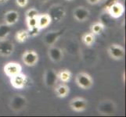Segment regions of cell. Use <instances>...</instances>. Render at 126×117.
<instances>
[{
	"instance_id": "cell-1",
	"label": "cell",
	"mask_w": 126,
	"mask_h": 117,
	"mask_svg": "<svg viewBox=\"0 0 126 117\" xmlns=\"http://www.w3.org/2000/svg\"><path fill=\"white\" fill-rule=\"evenodd\" d=\"M96 110L101 116H113L117 111V105L111 99H103L98 103Z\"/></svg>"
},
{
	"instance_id": "cell-2",
	"label": "cell",
	"mask_w": 126,
	"mask_h": 117,
	"mask_svg": "<svg viewBox=\"0 0 126 117\" xmlns=\"http://www.w3.org/2000/svg\"><path fill=\"white\" fill-rule=\"evenodd\" d=\"M28 101L27 98L22 94L14 95L9 102L10 109L14 112H20L28 106Z\"/></svg>"
},
{
	"instance_id": "cell-3",
	"label": "cell",
	"mask_w": 126,
	"mask_h": 117,
	"mask_svg": "<svg viewBox=\"0 0 126 117\" xmlns=\"http://www.w3.org/2000/svg\"><path fill=\"white\" fill-rule=\"evenodd\" d=\"M10 84L14 88L21 90L29 87L32 84V81L27 75L24 74L21 72L18 74L10 77Z\"/></svg>"
},
{
	"instance_id": "cell-4",
	"label": "cell",
	"mask_w": 126,
	"mask_h": 117,
	"mask_svg": "<svg viewBox=\"0 0 126 117\" xmlns=\"http://www.w3.org/2000/svg\"><path fill=\"white\" fill-rule=\"evenodd\" d=\"M47 13L50 16L52 22L60 23L66 16V10L64 6L60 4H54L49 8Z\"/></svg>"
},
{
	"instance_id": "cell-5",
	"label": "cell",
	"mask_w": 126,
	"mask_h": 117,
	"mask_svg": "<svg viewBox=\"0 0 126 117\" xmlns=\"http://www.w3.org/2000/svg\"><path fill=\"white\" fill-rule=\"evenodd\" d=\"M75 82L80 88L89 90L93 86V80L89 73L85 72L79 73L75 77Z\"/></svg>"
},
{
	"instance_id": "cell-6",
	"label": "cell",
	"mask_w": 126,
	"mask_h": 117,
	"mask_svg": "<svg viewBox=\"0 0 126 117\" xmlns=\"http://www.w3.org/2000/svg\"><path fill=\"white\" fill-rule=\"evenodd\" d=\"M43 80H44V84L46 85V88H54L58 81L57 72L53 68L47 69L45 71Z\"/></svg>"
},
{
	"instance_id": "cell-7",
	"label": "cell",
	"mask_w": 126,
	"mask_h": 117,
	"mask_svg": "<svg viewBox=\"0 0 126 117\" xmlns=\"http://www.w3.org/2000/svg\"><path fill=\"white\" fill-rule=\"evenodd\" d=\"M107 53L110 57L114 60L123 59L125 55V51L123 46L118 44H111L107 48Z\"/></svg>"
},
{
	"instance_id": "cell-8",
	"label": "cell",
	"mask_w": 126,
	"mask_h": 117,
	"mask_svg": "<svg viewBox=\"0 0 126 117\" xmlns=\"http://www.w3.org/2000/svg\"><path fill=\"white\" fill-rule=\"evenodd\" d=\"M64 31V29H60L57 31H51L47 32L43 37V42L47 46L54 45L55 43L58 41V39L63 34Z\"/></svg>"
},
{
	"instance_id": "cell-9",
	"label": "cell",
	"mask_w": 126,
	"mask_h": 117,
	"mask_svg": "<svg viewBox=\"0 0 126 117\" xmlns=\"http://www.w3.org/2000/svg\"><path fill=\"white\" fill-rule=\"evenodd\" d=\"M22 61L28 66H34L38 62V55L34 50H26L22 55Z\"/></svg>"
},
{
	"instance_id": "cell-10",
	"label": "cell",
	"mask_w": 126,
	"mask_h": 117,
	"mask_svg": "<svg viewBox=\"0 0 126 117\" xmlns=\"http://www.w3.org/2000/svg\"><path fill=\"white\" fill-rule=\"evenodd\" d=\"M69 106L73 111L76 112H81L86 110L88 107V101L84 98H75L70 101Z\"/></svg>"
},
{
	"instance_id": "cell-11",
	"label": "cell",
	"mask_w": 126,
	"mask_h": 117,
	"mask_svg": "<svg viewBox=\"0 0 126 117\" xmlns=\"http://www.w3.org/2000/svg\"><path fill=\"white\" fill-rule=\"evenodd\" d=\"M15 45L10 40L7 38L0 40V55L8 57L14 53Z\"/></svg>"
},
{
	"instance_id": "cell-12",
	"label": "cell",
	"mask_w": 126,
	"mask_h": 117,
	"mask_svg": "<svg viewBox=\"0 0 126 117\" xmlns=\"http://www.w3.org/2000/svg\"><path fill=\"white\" fill-rule=\"evenodd\" d=\"M90 11L85 6H78L73 11V17L78 22H85L89 18Z\"/></svg>"
},
{
	"instance_id": "cell-13",
	"label": "cell",
	"mask_w": 126,
	"mask_h": 117,
	"mask_svg": "<svg viewBox=\"0 0 126 117\" xmlns=\"http://www.w3.org/2000/svg\"><path fill=\"white\" fill-rule=\"evenodd\" d=\"M3 71L7 77L10 78L22 72V66L16 62H10L4 66Z\"/></svg>"
},
{
	"instance_id": "cell-14",
	"label": "cell",
	"mask_w": 126,
	"mask_h": 117,
	"mask_svg": "<svg viewBox=\"0 0 126 117\" xmlns=\"http://www.w3.org/2000/svg\"><path fill=\"white\" fill-rule=\"evenodd\" d=\"M48 56L49 59L53 63H60L63 58V51L60 48L52 45L48 49Z\"/></svg>"
},
{
	"instance_id": "cell-15",
	"label": "cell",
	"mask_w": 126,
	"mask_h": 117,
	"mask_svg": "<svg viewBox=\"0 0 126 117\" xmlns=\"http://www.w3.org/2000/svg\"><path fill=\"white\" fill-rule=\"evenodd\" d=\"M107 12L109 13V14L114 19H118L124 14L125 12V8L123 4L120 2L119 1L116 2L114 5H112L109 10H107Z\"/></svg>"
},
{
	"instance_id": "cell-16",
	"label": "cell",
	"mask_w": 126,
	"mask_h": 117,
	"mask_svg": "<svg viewBox=\"0 0 126 117\" xmlns=\"http://www.w3.org/2000/svg\"><path fill=\"white\" fill-rule=\"evenodd\" d=\"M20 18L19 13L16 10H10L6 12L5 15H4V20H5V24L12 26L14 25L18 22Z\"/></svg>"
},
{
	"instance_id": "cell-17",
	"label": "cell",
	"mask_w": 126,
	"mask_h": 117,
	"mask_svg": "<svg viewBox=\"0 0 126 117\" xmlns=\"http://www.w3.org/2000/svg\"><path fill=\"white\" fill-rule=\"evenodd\" d=\"M51 23V18L48 13H39L37 16V26L40 30L47 28Z\"/></svg>"
},
{
	"instance_id": "cell-18",
	"label": "cell",
	"mask_w": 126,
	"mask_h": 117,
	"mask_svg": "<svg viewBox=\"0 0 126 117\" xmlns=\"http://www.w3.org/2000/svg\"><path fill=\"white\" fill-rule=\"evenodd\" d=\"M54 91L56 95V97L60 98H66L70 93V88L64 83L60 84L57 86L54 87Z\"/></svg>"
},
{
	"instance_id": "cell-19",
	"label": "cell",
	"mask_w": 126,
	"mask_h": 117,
	"mask_svg": "<svg viewBox=\"0 0 126 117\" xmlns=\"http://www.w3.org/2000/svg\"><path fill=\"white\" fill-rule=\"evenodd\" d=\"M114 19L113 17L109 14V13L107 11L103 10L102 14L99 16V22H100L104 27H111L114 25Z\"/></svg>"
},
{
	"instance_id": "cell-20",
	"label": "cell",
	"mask_w": 126,
	"mask_h": 117,
	"mask_svg": "<svg viewBox=\"0 0 126 117\" xmlns=\"http://www.w3.org/2000/svg\"><path fill=\"white\" fill-rule=\"evenodd\" d=\"M57 75H58V80H60L62 83H64V84L68 83L72 77L71 72L69 70H67V69L61 70L59 72H57Z\"/></svg>"
},
{
	"instance_id": "cell-21",
	"label": "cell",
	"mask_w": 126,
	"mask_h": 117,
	"mask_svg": "<svg viewBox=\"0 0 126 117\" xmlns=\"http://www.w3.org/2000/svg\"><path fill=\"white\" fill-rule=\"evenodd\" d=\"M81 41L85 46L91 47L95 41V37L92 32L85 33L81 37Z\"/></svg>"
},
{
	"instance_id": "cell-22",
	"label": "cell",
	"mask_w": 126,
	"mask_h": 117,
	"mask_svg": "<svg viewBox=\"0 0 126 117\" xmlns=\"http://www.w3.org/2000/svg\"><path fill=\"white\" fill-rule=\"evenodd\" d=\"M29 38L28 30H20L15 34V39L18 43H24L28 40Z\"/></svg>"
},
{
	"instance_id": "cell-23",
	"label": "cell",
	"mask_w": 126,
	"mask_h": 117,
	"mask_svg": "<svg viewBox=\"0 0 126 117\" xmlns=\"http://www.w3.org/2000/svg\"><path fill=\"white\" fill-rule=\"evenodd\" d=\"M11 32V27L6 24H0V40L7 38L9 34Z\"/></svg>"
},
{
	"instance_id": "cell-24",
	"label": "cell",
	"mask_w": 126,
	"mask_h": 117,
	"mask_svg": "<svg viewBox=\"0 0 126 117\" xmlns=\"http://www.w3.org/2000/svg\"><path fill=\"white\" fill-rule=\"evenodd\" d=\"M104 29H105V27L100 22H96L91 25V32L94 35H99V34H101L103 32Z\"/></svg>"
},
{
	"instance_id": "cell-25",
	"label": "cell",
	"mask_w": 126,
	"mask_h": 117,
	"mask_svg": "<svg viewBox=\"0 0 126 117\" xmlns=\"http://www.w3.org/2000/svg\"><path fill=\"white\" fill-rule=\"evenodd\" d=\"M38 14H39L38 10H37L36 9H34V8H31L26 12V19L34 18V17H37Z\"/></svg>"
},
{
	"instance_id": "cell-26",
	"label": "cell",
	"mask_w": 126,
	"mask_h": 117,
	"mask_svg": "<svg viewBox=\"0 0 126 117\" xmlns=\"http://www.w3.org/2000/svg\"><path fill=\"white\" fill-rule=\"evenodd\" d=\"M118 1V0H103L102 2V6L103 8V10L107 11L112 5H114Z\"/></svg>"
},
{
	"instance_id": "cell-27",
	"label": "cell",
	"mask_w": 126,
	"mask_h": 117,
	"mask_svg": "<svg viewBox=\"0 0 126 117\" xmlns=\"http://www.w3.org/2000/svg\"><path fill=\"white\" fill-rule=\"evenodd\" d=\"M41 30L38 27V26L34 27H31V28H28V34L29 37H35L37 36L38 34H39Z\"/></svg>"
},
{
	"instance_id": "cell-28",
	"label": "cell",
	"mask_w": 126,
	"mask_h": 117,
	"mask_svg": "<svg viewBox=\"0 0 126 117\" xmlns=\"http://www.w3.org/2000/svg\"><path fill=\"white\" fill-rule=\"evenodd\" d=\"M26 22H27L28 28L36 27V26H37V17H34V18H28V19H26Z\"/></svg>"
},
{
	"instance_id": "cell-29",
	"label": "cell",
	"mask_w": 126,
	"mask_h": 117,
	"mask_svg": "<svg viewBox=\"0 0 126 117\" xmlns=\"http://www.w3.org/2000/svg\"><path fill=\"white\" fill-rule=\"evenodd\" d=\"M16 4L20 8H24L28 6V0H15Z\"/></svg>"
},
{
	"instance_id": "cell-30",
	"label": "cell",
	"mask_w": 126,
	"mask_h": 117,
	"mask_svg": "<svg viewBox=\"0 0 126 117\" xmlns=\"http://www.w3.org/2000/svg\"><path fill=\"white\" fill-rule=\"evenodd\" d=\"M87 2H88L89 5H96V4H99L101 2V0H86Z\"/></svg>"
},
{
	"instance_id": "cell-31",
	"label": "cell",
	"mask_w": 126,
	"mask_h": 117,
	"mask_svg": "<svg viewBox=\"0 0 126 117\" xmlns=\"http://www.w3.org/2000/svg\"><path fill=\"white\" fill-rule=\"evenodd\" d=\"M38 2H39L40 3H46L47 2H49V0H37Z\"/></svg>"
},
{
	"instance_id": "cell-32",
	"label": "cell",
	"mask_w": 126,
	"mask_h": 117,
	"mask_svg": "<svg viewBox=\"0 0 126 117\" xmlns=\"http://www.w3.org/2000/svg\"><path fill=\"white\" fill-rule=\"evenodd\" d=\"M9 0H0V3H5V2H7Z\"/></svg>"
},
{
	"instance_id": "cell-33",
	"label": "cell",
	"mask_w": 126,
	"mask_h": 117,
	"mask_svg": "<svg viewBox=\"0 0 126 117\" xmlns=\"http://www.w3.org/2000/svg\"><path fill=\"white\" fill-rule=\"evenodd\" d=\"M66 1H67V2H72L73 0H66Z\"/></svg>"
}]
</instances>
